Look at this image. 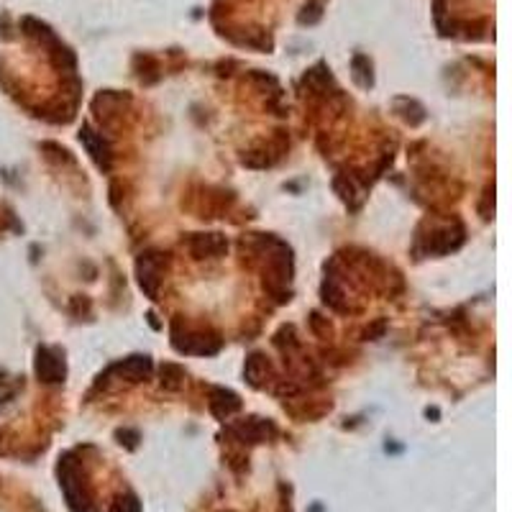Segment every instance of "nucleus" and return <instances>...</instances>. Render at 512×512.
<instances>
[{"label": "nucleus", "mask_w": 512, "mask_h": 512, "mask_svg": "<svg viewBox=\"0 0 512 512\" xmlns=\"http://www.w3.org/2000/svg\"><path fill=\"white\" fill-rule=\"evenodd\" d=\"M226 238L221 236V233H208V236H195L192 241H189V249H192V254H195L197 259H205V256H221L223 251H226Z\"/></svg>", "instance_id": "39448f33"}, {"label": "nucleus", "mask_w": 512, "mask_h": 512, "mask_svg": "<svg viewBox=\"0 0 512 512\" xmlns=\"http://www.w3.org/2000/svg\"><path fill=\"white\" fill-rule=\"evenodd\" d=\"M36 374H39V379L41 382H47V385L62 382L64 362L56 354H52L49 348H39V354H36Z\"/></svg>", "instance_id": "f03ea898"}, {"label": "nucleus", "mask_w": 512, "mask_h": 512, "mask_svg": "<svg viewBox=\"0 0 512 512\" xmlns=\"http://www.w3.org/2000/svg\"><path fill=\"white\" fill-rule=\"evenodd\" d=\"M354 77L362 87H369L374 82V77H371V62L364 54L354 56Z\"/></svg>", "instance_id": "9d476101"}, {"label": "nucleus", "mask_w": 512, "mask_h": 512, "mask_svg": "<svg viewBox=\"0 0 512 512\" xmlns=\"http://www.w3.org/2000/svg\"><path fill=\"white\" fill-rule=\"evenodd\" d=\"M79 139L85 141L87 151L93 154V159L98 162L100 166H108V159H111V154H108V146H105V141H102V136L100 134H95L93 128H82L79 131Z\"/></svg>", "instance_id": "0eeeda50"}, {"label": "nucleus", "mask_w": 512, "mask_h": 512, "mask_svg": "<svg viewBox=\"0 0 512 512\" xmlns=\"http://www.w3.org/2000/svg\"><path fill=\"white\" fill-rule=\"evenodd\" d=\"M210 410H213L215 418L221 420H228L233 412H238L241 410V400H238V394L228 392V389H213L210 392Z\"/></svg>", "instance_id": "20e7f679"}, {"label": "nucleus", "mask_w": 512, "mask_h": 512, "mask_svg": "<svg viewBox=\"0 0 512 512\" xmlns=\"http://www.w3.org/2000/svg\"><path fill=\"white\" fill-rule=\"evenodd\" d=\"M116 369L123 374V377L134 379V382H139V379L149 377L151 371V362L146 359V356H131V359H126L123 364H118Z\"/></svg>", "instance_id": "6e6552de"}, {"label": "nucleus", "mask_w": 512, "mask_h": 512, "mask_svg": "<svg viewBox=\"0 0 512 512\" xmlns=\"http://www.w3.org/2000/svg\"><path fill=\"white\" fill-rule=\"evenodd\" d=\"M111 512H141V504H139V499L134 495H126V497H118L113 502Z\"/></svg>", "instance_id": "f8f14e48"}, {"label": "nucleus", "mask_w": 512, "mask_h": 512, "mask_svg": "<svg viewBox=\"0 0 512 512\" xmlns=\"http://www.w3.org/2000/svg\"><path fill=\"white\" fill-rule=\"evenodd\" d=\"M269 371H272V369H269V362L264 359V356H259V354H254L251 359L246 362V379H249L254 387H259L261 377H267Z\"/></svg>", "instance_id": "1a4fd4ad"}, {"label": "nucleus", "mask_w": 512, "mask_h": 512, "mask_svg": "<svg viewBox=\"0 0 512 512\" xmlns=\"http://www.w3.org/2000/svg\"><path fill=\"white\" fill-rule=\"evenodd\" d=\"M159 254H141L139 259V282L151 297L157 295V284H159V274H162V259H157Z\"/></svg>", "instance_id": "7ed1b4c3"}, {"label": "nucleus", "mask_w": 512, "mask_h": 512, "mask_svg": "<svg viewBox=\"0 0 512 512\" xmlns=\"http://www.w3.org/2000/svg\"><path fill=\"white\" fill-rule=\"evenodd\" d=\"M231 433L244 443H261V441H267L269 435H274V426L261 418H249V420H244V423H238V426L231 428Z\"/></svg>", "instance_id": "f257e3e1"}, {"label": "nucleus", "mask_w": 512, "mask_h": 512, "mask_svg": "<svg viewBox=\"0 0 512 512\" xmlns=\"http://www.w3.org/2000/svg\"><path fill=\"white\" fill-rule=\"evenodd\" d=\"M182 369L177 366V364H164L162 366V385L166 387V389H177V387L182 385Z\"/></svg>", "instance_id": "9b49d317"}, {"label": "nucleus", "mask_w": 512, "mask_h": 512, "mask_svg": "<svg viewBox=\"0 0 512 512\" xmlns=\"http://www.w3.org/2000/svg\"><path fill=\"white\" fill-rule=\"evenodd\" d=\"M180 351L185 354H215L221 348V341L215 336H203V333H195V336H187L185 343H177Z\"/></svg>", "instance_id": "423d86ee"}]
</instances>
